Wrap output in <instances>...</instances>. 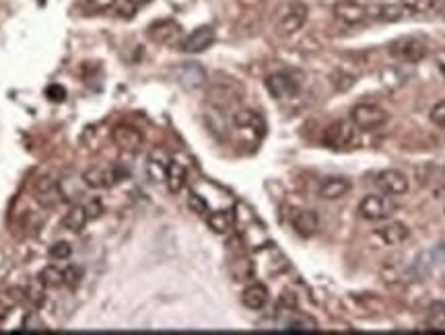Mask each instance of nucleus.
<instances>
[{"label": "nucleus", "instance_id": "39448f33", "mask_svg": "<svg viewBox=\"0 0 445 335\" xmlns=\"http://www.w3.org/2000/svg\"><path fill=\"white\" fill-rule=\"evenodd\" d=\"M388 52L400 62L416 64L427 56V46L416 37H400V39H396L388 46Z\"/></svg>", "mask_w": 445, "mask_h": 335}, {"label": "nucleus", "instance_id": "f704fd0d", "mask_svg": "<svg viewBox=\"0 0 445 335\" xmlns=\"http://www.w3.org/2000/svg\"><path fill=\"white\" fill-rule=\"evenodd\" d=\"M46 95L50 97V101H54V103H62L66 99V91L60 85H50L48 91H46Z\"/></svg>", "mask_w": 445, "mask_h": 335}, {"label": "nucleus", "instance_id": "f257e3e1", "mask_svg": "<svg viewBox=\"0 0 445 335\" xmlns=\"http://www.w3.org/2000/svg\"><path fill=\"white\" fill-rule=\"evenodd\" d=\"M305 21H307V6L299 0H293L281 9L276 19V31L279 36H293L305 25Z\"/></svg>", "mask_w": 445, "mask_h": 335}, {"label": "nucleus", "instance_id": "c85d7f7f", "mask_svg": "<svg viewBox=\"0 0 445 335\" xmlns=\"http://www.w3.org/2000/svg\"><path fill=\"white\" fill-rule=\"evenodd\" d=\"M433 2L435 0H400L402 9H406L410 13H416V15L431 11L433 9Z\"/></svg>", "mask_w": 445, "mask_h": 335}, {"label": "nucleus", "instance_id": "f03ea898", "mask_svg": "<svg viewBox=\"0 0 445 335\" xmlns=\"http://www.w3.org/2000/svg\"><path fill=\"white\" fill-rule=\"evenodd\" d=\"M324 144L334 150H346L356 144V125L353 122H334L324 130Z\"/></svg>", "mask_w": 445, "mask_h": 335}, {"label": "nucleus", "instance_id": "e433bc0d", "mask_svg": "<svg viewBox=\"0 0 445 335\" xmlns=\"http://www.w3.org/2000/svg\"><path fill=\"white\" fill-rule=\"evenodd\" d=\"M431 253H433V259H435L437 264H445V243H439Z\"/></svg>", "mask_w": 445, "mask_h": 335}, {"label": "nucleus", "instance_id": "f3484780", "mask_svg": "<svg viewBox=\"0 0 445 335\" xmlns=\"http://www.w3.org/2000/svg\"><path fill=\"white\" fill-rule=\"evenodd\" d=\"M375 234H377L386 245L396 247V245H402V243L409 239L410 230L404 222H398V220H396V222H388L386 227H381Z\"/></svg>", "mask_w": 445, "mask_h": 335}, {"label": "nucleus", "instance_id": "6e6552de", "mask_svg": "<svg viewBox=\"0 0 445 335\" xmlns=\"http://www.w3.org/2000/svg\"><path fill=\"white\" fill-rule=\"evenodd\" d=\"M213 43H214V29L211 25H202V27L194 29L190 36L184 37L181 43H179V48H181L186 53H200L206 52Z\"/></svg>", "mask_w": 445, "mask_h": 335}, {"label": "nucleus", "instance_id": "58836bf2", "mask_svg": "<svg viewBox=\"0 0 445 335\" xmlns=\"http://www.w3.org/2000/svg\"><path fill=\"white\" fill-rule=\"evenodd\" d=\"M441 74H444V76H445V64H444V66H441Z\"/></svg>", "mask_w": 445, "mask_h": 335}, {"label": "nucleus", "instance_id": "5701e85b", "mask_svg": "<svg viewBox=\"0 0 445 335\" xmlns=\"http://www.w3.org/2000/svg\"><path fill=\"white\" fill-rule=\"evenodd\" d=\"M433 264H435V259H433V253L427 251V253H421L412 264H410V276L412 278H416V280H425L429 274H431V269H433Z\"/></svg>", "mask_w": 445, "mask_h": 335}, {"label": "nucleus", "instance_id": "a211bd4d", "mask_svg": "<svg viewBox=\"0 0 445 335\" xmlns=\"http://www.w3.org/2000/svg\"><path fill=\"white\" fill-rule=\"evenodd\" d=\"M268 299L270 297H268V288L264 284H251V286H248L244 290V294H241V302H244V306H248L249 311L264 309Z\"/></svg>", "mask_w": 445, "mask_h": 335}, {"label": "nucleus", "instance_id": "2f4dec72", "mask_svg": "<svg viewBox=\"0 0 445 335\" xmlns=\"http://www.w3.org/2000/svg\"><path fill=\"white\" fill-rule=\"evenodd\" d=\"M431 122L439 128H445V101H439L435 105L431 107V113H429Z\"/></svg>", "mask_w": 445, "mask_h": 335}, {"label": "nucleus", "instance_id": "cd10ccee", "mask_svg": "<svg viewBox=\"0 0 445 335\" xmlns=\"http://www.w3.org/2000/svg\"><path fill=\"white\" fill-rule=\"evenodd\" d=\"M371 13L379 21L392 23V21H400L402 19V6H398V4H381V6H375Z\"/></svg>", "mask_w": 445, "mask_h": 335}, {"label": "nucleus", "instance_id": "b1692460", "mask_svg": "<svg viewBox=\"0 0 445 335\" xmlns=\"http://www.w3.org/2000/svg\"><path fill=\"white\" fill-rule=\"evenodd\" d=\"M318 323L307 315H295L286 321L285 331H293V334H305V331H316Z\"/></svg>", "mask_w": 445, "mask_h": 335}, {"label": "nucleus", "instance_id": "bb28decb", "mask_svg": "<svg viewBox=\"0 0 445 335\" xmlns=\"http://www.w3.org/2000/svg\"><path fill=\"white\" fill-rule=\"evenodd\" d=\"M37 280L44 284L46 288H58V286L64 284V274H62V269H58L54 265H48V267H44L39 272Z\"/></svg>", "mask_w": 445, "mask_h": 335}, {"label": "nucleus", "instance_id": "1a4fd4ad", "mask_svg": "<svg viewBox=\"0 0 445 335\" xmlns=\"http://www.w3.org/2000/svg\"><path fill=\"white\" fill-rule=\"evenodd\" d=\"M369 15V9L361 4L359 0H339L334 4V17L344 25H359Z\"/></svg>", "mask_w": 445, "mask_h": 335}, {"label": "nucleus", "instance_id": "ddd939ff", "mask_svg": "<svg viewBox=\"0 0 445 335\" xmlns=\"http://www.w3.org/2000/svg\"><path fill=\"white\" fill-rule=\"evenodd\" d=\"M176 78L184 88H200L206 83V71L196 62H186L176 71Z\"/></svg>", "mask_w": 445, "mask_h": 335}, {"label": "nucleus", "instance_id": "a878e982", "mask_svg": "<svg viewBox=\"0 0 445 335\" xmlns=\"http://www.w3.org/2000/svg\"><path fill=\"white\" fill-rule=\"evenodd\" d=\"M233 124L237 128H249V130L258 128V130H262V118L251 109H241V111L233 113Z\"/></svg>", "mask_w": 445, "mask_h": 335}, {"label": "nucleus", "instance_id": "6ab92c4d", "mask_svg": "<svg viewBox=\"0 0 445 335\" xmlns=\"http://www.w3.org/2000/svg\"><path fill=\"white\" fill-rule=\"evenodd\" d=\"M167 167H169V157L163 150H153L149 155V163H146V173L153 181H165L167 175Z\"/></svg>", "mask_w": 445, "mask_h": 335}, {"label": "nucleus", "instance_id": "dca6fc26", "mask_svg": "<svg viewBox=\"0 0 445 335\" xmlns=\"http://www.w3.org/2000/svg\"><path fill=\"white\" fill-rule=\"evenodd\" d=\"M291 222H293L295 232L305 237V239L311 237V234H316V230L320 227V218H318V214L314 210H297L293 214Z\"/></svg>", "mask_w": 445, "mask_h": 335}, {"label": "nucleus", "instance_id": "7ed1b4c3", "mask_svg": "<svg viewBox=\"0 0 445 335\" xmlns=\"http://www.w3.org/2000/svg\"><path fill=\"white\" fill-rule=\"evenodd\" d=\"M394 212H396V202H394L392 195H365L359 204V214L365 220H386Z\"/></svg>", "mask_w": 445, "mask_h": 335}, {"label": "nucleus", "instance_id": "aec40b11", "mask_svg": "<svg viewBox=\"0 0 445 335\" xmlns=\"http://www.w3.org/2000/svg\"><path fill=\"white\" fill-rule=\"evenodd\" d=\"M186 179H188V171L186 167L179 163V160H169V167H167V175H165V181H167V187L171 194H179L186 185Z\"/></svg>", "mask_w": 445, "mask_h": 335}, {"label": "nucleus", "instance_id": "412c9836", "mask_svg": "<svg viewBox=\"0 0 445 335\" xmlns=\"http://www.w3.org/2000/svg\"><path fill=\"white\" fill-rule=\"evenodd\" d=\"M89 220L91 218L89 214H87V208L81 206V204H74V206H71V210L64 214L62 225H64V229L72 230V232H81Z\"/></svg>", "mask_w": 445, "mask_h": 335}, {"label": "nucleus", "instance_id": "c9c22d12", "mask_svg": "<svg viewBox=\"0 0 445 335\" xmlns=\"http://www.w3.org/2000/svg\"><path fill=\"white\" fill-rule=\"evenodd\" d=\"M85 208H87V214H89V218H97V216L104 212V206H101V202H99V200H91Z\"/></svg>", "mask_w": 445, "mask_h": 335}, {"label": "nucleus", "instance_id": "4468645a", "mask_svg": "<svg viewBox=\"0 0 445 335\" xmlns=\"http://www.w3.org/2000/svg\"><path fill=\"white\" fill-rule=\"evenodd\" d=\"M351 192V181L346 177H328L320 183V194L321 200H340Z\"/></svg>", "mask_w": 445, "mask_h": 335}, {"label": "nucleus", "instance_id": "2eb2a0df", "mask_svg": "<svg viewBox=\"0 0 445 335\" xmlns=\"http://www.w3.org/2000/svg\"><path fill=\"white\" fill-rule=\"evenodd\" d=\"M146 31H149V37L155 43H174L179 37L181 29H179V25L176 21H157Z\"/></svg>", "mask_w": 445, "mask_h": 335}, {"label": "nucleus", "instance_id": "4be33fe9", "mask_svg": "<svg viewBox=\"0 0 445 335\" xmlns=\"http://www.w3.org/2000/svg\"><path fill=\"white\" fill-rule=\"evenodd\" d=\"M206 222H209V227H211L213 232H216V234H225V232H229V230L233 229L235 216H233L231 210H214L209 214Z\"/></svg>", "mask_w": 445, "mask_h": 335}, {"label": "nucleus", "instance_id": "9d476101", "mask_svg": "<svg viewBox=\"0 0 445 335\" xmlns=\"http://www.w3.org/2000/svg\"><path fill=\"white\" fill-rule=\"evenodd\" d=\"M126 177L124 171H120L118 167H109V169H101V167H95V169H89L85 171L83 175V181L87 183V187H93V190H101V187H111L114 183L122 181Z\"/></svg>", "mask_w": 445, "mask_h": 335}, {"label": "nucleus", "instance_id": "393cba45", "mask_svg": "<svg viewBox=\"0 0 445 335\" xmlns=\"http://www.w3.org/2000/svg\"><path fill=\"white\" fill-rule=\"evenodd\" d=\"M427 325L433 329H444L445 327V300H435L429 304Z\"/></svg>", "mask_w": 445, "mask_h": 335}, {"label": "nucleus", "instance_id": "7c9ffc66", "mask_svg": "<svg viewBox=\"0 0 445 335\" xmlns=\"http://www.w3.org/2000/svg\"><path fill=\"white\" fill-rule=\"evenodd\" d=\"M188 206H190V210L196 212L198 216H204V214L209 212V204H206V200L198 194H190V197H188Z\"/></svg>", "mask_w": 445, "mask_h": 335}, {"label": "nucleus", "instance_id": "4c0bfd02", "mask_svg": "<svg viewBox=\"0 0 445 335\" xmlns=\"http://www.w3.org/2000/svg\"><path fill=\"white\" fill-rule=\"evenodd\" d=\"M130 4H134V6H144V4H149L151 0H128Z\"/></svg>", "mask_w": 445, "mask_h": 335}, {"label": "nucleus", "instance_id": "9b49d317", "mask_svg": "<svg viewBox=\"0 0 445 335\" xmlns=\"http://www.w3.org/2000/svg\"><path fill=\"white\" fill-rule=\"evenodd\" d=\"M377 185L388 195H404L409 192V177L402 171L386 169L377 175Z\"/></svg>", "mask_w": 445, "mask_h": 335}, {"label": "nucleus", "instance_id": "c756f323", "mask_svg": "<svg viewBox=\"0 0 445 335\" xmlns=\"http://www.w3.org/2000/svg\"><path fill=\"white\" fill-rule=\"evenodd\" d=\"M71 255H72V247H71V243H66V241H58V243H54L52 247H50V257H52V259L66 262Z\"/></svg>", "mask_w": 445, "mask_h": 335}, {"label": "nucleus", "instance_id": "72a5a7b5", "mask_svg": "<svg viewBox=\"0 0 445 335\" xmlns=\"http://www.w3.org/2000/svg\"><path fill=\"white\" fill-rule=\"evenodd\" d=\"M87 6L95 13H106L111 6H116V0H87Z\"/></svg>", "mask_w": 445, "mask_h": 335}, {"label": "nucleus", "instance_id": "423d86ee", "mask_svg": "<svg viewBox=\"0 0 445 335\" xmlns=\"http://www.w3.org/2000/svg\"><path fill=\"white\" fill-rule=\"evenodd\" d=\"M264 85H266V91L274 99L295 97L297 91H299V83L289 72H274V74H270V76H266Z\"/></svg>", "mask_w": 445, "mask_h": 335}, {"label": "nucleus", "instance_id": "f8f14e48", "mask_svg": "<svg viewBox=\"0 0 445 335\" xmlns=\"http://www.w3.org/2000/svg\"><path fill=\"white\" fill-rule=\"evenodd\" d=\"M111 138L116 142V146H120L126 153H136L143 146V134L132 128V125H118L111 132Z\"/></svg>", "mask_w": 445, "mask_h": 335}, {"label": "nucleus", "instance_id": "20e7f679", "mask_svg": "<svg viewBox=\"0 0 445 335\" xmlns=\"http://www.w3.org/2000/svg\"><path fill=\"white\" fill-rule=\"evenodd\" d=\"M351 122L365 132L377 130L388 122V111L374 103H361L351 109Z\"/></svg>", "mask_w": 445, "mask_h": 335}, {"label": "nucleus", "instance_id": "473e14b6", "mask_svg": "<svg viewBox=\"0 0 445 335\" xmlns=\"http://www.w3.org/2000/svg\"><path fill=\"white\" fill-rule=\"evenodd\" d=\"M62 274H64V284L66 286H71V288H76L79 284H81V276H83V272L79 269V267H66V269H62Z\"/></svg>", "mask_w": 445, "mask_h": 335}, {"label": "nucleus", "instance_id": "0eeeda50", "mask_svg": "<svg viewBox=\"0 0 445 335\" xmlns=\"http://www.w3.org/2000/svg\"><path fill=\"white\" fill-rule=\"evenodd\" d=\"M34 195L41 208H56L62 202L60 183L52 177H39L34 187Z\"/></svg>", "mask_w": 445, "mask_h": 335}]
</instances>
